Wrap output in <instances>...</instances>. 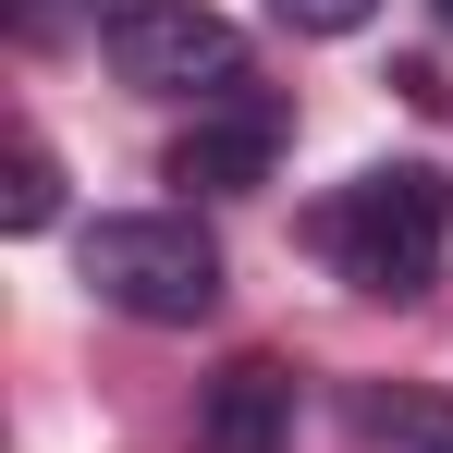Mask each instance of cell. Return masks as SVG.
<instances>
[{
    "instance_id": "6da1fadb",
    "label": "cell",
    "mask_w": 453,
    "mask_h": 453,
    "mask_svg": "<svg viewBox=\"0 0 453 453\" xmlns=\"http://www.w3.org/2000/svg\"><path fill=\"white\" fill-rule=\"evenodd\" d=\"M306 245L331 257V282H356L380 306H417L441 282V245H453V184L429 159H380V172L331 184L306 209Z\"/></svg>"
},
{
    "instance_id": "7a4b0ae2",
    "label": "cell",
    "mask_w": 453,
    "mask_h": 453,
    "mask_svg": "<svg viewBox=\"0 0 453 453\" xmlns=\"http://www.w3.org/2000/svg\"><path fill=\"white\" fill-rule=\"evenodd\" d=\"M74 270L98 306H123L148 331H196L221 306V245H209L196 209H111V221H86Z\"/></svg>"
},
{
    "instance_id": "3957f363",
    "label": "cell",
    "mask_w": 453,
    "mask_h": 453,
    "mask_svg": "<svg viewBox=\"0 0 453 453\" xmlns=\"http://www.w3.org/2000/svg\"><path fill=\"white\" fill-rule=\"evenodd\" d=\"M98 50H111V74L148 86V98H196V111L257 98L245 86V25H221L209 0H123L98 25Z\"/></svg>"
},
{
    "instance_id": "277c9868",
    "label": "cell",
    "mask_w": 453,
    "mask_h": 453,
    "mask_svg": "<svg viewBox=\"0 0 453 453\" xmlns=\"http://www.w3.org/2000/svg\"><path fill=\"white\" fill-rule=\"evenodd\" d=\"M295 441V368L282 356H233L196 392V453H282Z\"/></svg>"
},
{
    "instance_id": "5b68a950",
    "label": "cell",
    "mask_w": 453,
    "mask_h": 453,
    "mask_svg": "<svg viewBox=\"0 0 453 453\" xmlns=\"http://www.w3.org/2000/svg\"><path fill=\"white\" fill-rule=\"evenodd\" d=\"M270 159H282V98H233V111H196V135L172 148V184L245 196V184H270Z\"/></svg>"
},
{
    "instance_id": "8992f818",
    "label": "cell",
    "mask_w": 453,
    "mask_h": 453,
    "mask_svg": "<svg viewBox=\"0 0 453 453\" xmlns=\"http://www.w3.org/2000/svg\"><path fill=\"white\" fill-rule=\"evenodd\" d=\"M343 417H356V441H380V453H453V392L356 380V392H343Z\"/></svg>"
},
{
    "instance_id": "52a82bcc",
    "label": "cell",
    "mask_w": 453,
    "mask_h": 453,
    "mask_svg": "<svg viewBox=\"0 0 453 453\" xmlns=\"http://www.w3.org/2000/svg\"><path fill=\"white\" fill-rule=\"evenodd\" d=\"M50 221H62V159L37 135H12L0 148V233H50Z\"/></svg>"
},
{
    "instance_id": "ba28073f",
    "label": "cell",
    "mask_w": 453,
    "mask_h": 453,
    "mask_svg": "<svg viewBox=\"0 0 453 453\" xmlns=\"http://www.w3.org/2000/svg\"><path fill=\"white\" fill-rule=\"evenodd\" d=\"M270 12H282L295 37H356V25H368L380 0H270Z\"/></svg>"
},
{
    "instance_id": "9c48e42d",
    "label": "cell",
    "mask_w": 453,
    "mask_h": 453,
    "mask_svg": "<svg viewBox=\"0 0 453 453\" xmlns=\"http://www.w3.org/2000/svg\"><path fill=\"white\" fill-rule=\"evenodd\" d=\"M429 12H441V25H453V0H429Z\"/></svg>"
}]
</instances>
